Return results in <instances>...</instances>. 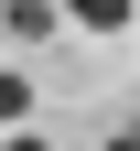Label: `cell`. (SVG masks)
<instances>
[{"mask_svg": "<svg viewBox=\"0 0 140 151\" xmlns=\"http://www.w3.org/2000/svg\"><path fill=\"white\" fill-rule=\"evenodd\" d=\"M108 151H140V129H118V140H108Z\"/></svg>", "mask_w": 140, "mask_h": 151, "instance_id": "obj_4", "label": "cell"}, {"mask_svg": "<svg viewBox=\"0 0 140 151\" xmlns=\"http://www.w3.org/2000/svg\"><path fill=\"white\" fill-rule=\"evenodd\" d=\"M0 151H43V140H32V129H0Z\"/></svg>", "mask_w": 140, "mask_h": 151, "instance_id": "obj_3", "label": "cell"}, {"mask_svg": "<svg viewBox=\"0 0 140 151\" xmlns=\"http://www.w3.org/2000/svg\"><path fill=\"white\" fill-rule=\"evenodd\" d=\"M22 97H32L22 76H0V129H22Z\"/></svg>", "mask_w": 140, "mask_h": 151, "instance_id": "obj_2", "label": "cell"}, {"mask_svg": "<svg viewBox=\"0 0 140 151\" xmlns=\"http://www.w3.org/2000/svg\"><path fill=\"white\" fill-rule=\"evenodd\" d=\"M65 22H86V32H118V22H140V0H65Z\"/></svg>", "mask_w": 140, "mask_h": 151, "instance_id": "obj_1", "label": "cell"}]
</instances>
